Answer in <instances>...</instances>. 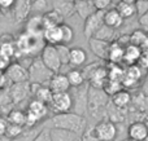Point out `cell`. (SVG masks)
I'll use <instances>...</instances> for the list:
<instances>
[{
  "mask_svg": "<svg viewBox=\"0 0 148 141\" xmlns=\"http://www.w3.org/2000/svg\"><path fill=\"white\" fill-rule=\"evenodd\" d=\"M144 123H146V126L148 127V113H147V117H146V122H144Z\"/></svg>",
  "mask_w": 148,
  "mask_h": 141,
  "instance_id": "cell-54",
  "label": "cell"
},
{
  "mask_svg": "<svg viewBox=\"0 0 148 141\" xmlns=\"http://www.w3.org/2000/svg\"><path fill=\"white\" fill-rule=\"evenodd\" d=\"M52 7H53L52 9L59 13L64 20L70 18L75 13V10H74V3H69L66 0H53V5Z\"/></svg>",
  "mask_w": 148,
  "mask_h": 141,
  "instance_id": "cell-19",
  "label": "cell"
},
{
  "mask_svg": "<svg viewBox=\"0 0 148 141\" xmlns=\"http://www.w3.org/2000/svg\"><path fill=\"white\" fill-rule=\"evenodd\" d=\"M74 10L83 21L87 17H90L92 13L96 12L92 1H90V0H78V1H75L74 3Z\"/></svg>",
  "mask_w": 148,
  "mask_h": 141,
  "instance_id": "cell-24",
  "label": "cell"
},
{
  "mask_svg": "<svg viewBox=\"0 0 148 141\" xmlns=\"http://www.w3.org/2000/svg\"><path fill=\"white\" fill-rule=\"evenodd\" d=\"M99 66H101L99 62H92V64H90L88 66L84 67L83 70H81V71H82V75H83V78H84V80H87V82H88L90 78L92 77V74H94L95 70H96Z\"/></svg>",
  "mask_w": 148,
  "mask_h": 141,
  "instance_id": "cell-43",
  "label": "cell"
},
{
  "mask_svg": "<svg viewBox=\"0 0 148 141\" xmlns=\"http://www.w3.org/2000/svg\"><path fill=\"white\" fill-rule=\"evenodd\" d=\"M142 78V71L140 67H138L136 65L133 66H127L126 69H123V75L121 79V84L123 87H135L138 84V82Z\"/></svg>",
  "mask_w": 148,
  "mask_h": 141,
  "instance_id": "cell-12",
  "label": "cell"
},
{
  "mask_svg": "<svg viewBox=\"0 0 148 141\" xmlns=\"http://www.w3.org/2000/svg\"><path fill=\"white\" fill-rule=\"evenodd\" d=\"M22 134H23V127L14 126V124H9V123H8L7 131H5V136H7L8 139L14 140V139H17V137H20Z\"/></svg>",
  "mask_w": 148,
  "mask_h": 141,
  "instance_id": "cell-42",
  "label": "cell"
},
{
  "mask_svg": "<svg viewBox=\"0 0 148 141\" xmlns=\"http://www.w3.org/2000/svg\"><path fill=\"white\" fill-rule=\"evenodd\" d=\"M0 117H1V110H0Z\"/></svg>",
  "mask_w": 148,
  "mask_h": 141,
  "instance_id": "cell-57",
  "label": "cell"
},
{
  "mask_svg": "<svg viewBox=\"0 0 148 141\" xmlns=\"http://www.w3.org/2000/svg\"><path fill=\"white\" fill-rule=\"evenodd\" d=\"M27 113H30L33 117H35L36 119H38L39 122L42 121L43 118H46L47 117V113H48V106L46 105V104L40 102V101L35 100L34 98L33 101H30L29 102V106H27Z\"/></svg>",
  "mask_w": 148,
  "mask_h": 141,
  "instance_id": "cell-23",
  "label": "cell"
},
{
  "mask_svg": "<svg viewBox=\"0 0 148 141\" xmlns=\"http://www.w3.org/2000/svg\"><path fill=\"white\" fill-rule=\"evenodd\" d=\"M0 56H4L7 58H12L16 56V44L13 43H3L0 44Z\"/></svg>",
  "mask_w": 148,
  "mask_h": 141,
  "instance_id": "cell-41",
  "label": "cell"
},
{
  "mask_svg": "<svg viewBox=\"0 0 148 141\" xmlns=\"http://www.w3.org/2000/svg\"><path fill=\"white\" fill-rule=\"evenodd\" d=\"M143 141H148V136H147V137H146V139H144Z\"/></svg>",
  "mask_w": 148,
  "mask_h": 141,
  "instance_id": "cell-56",
  "label": "cell"
},
{
  "mask_svg": "<svg viewBox=\"0 0 148 141\" xmlns=\"http://www.w3.org/2000/svg\"><path fill=\"white\" fill-rule=\"evenodd\" d=\"M121 87H122L121 82L108 79L107 82H105L104 87H103V91H104V93L108 96V97H109V96H113L114 93H117L118 91H121Z\"/></svg>",
  "mask_w": 148,
  "mask_h": 141,
  "instance_id": "cell-38",
  "label": "cell"
},
{
  "mask_svg": "<svg viewBox=\"0 0 148 141\" xmlns=\"http://www.w3.org/2000/svg\"><path fill=\"white\" fill-rule=\"evenodd\" d=\"M109 104V97L104 93L103 89L88 87V95H87V111L91 113L92 117L104 115L105 110Z\"/></svg>",
  "mask_w": 148,
  "mask_h": 141,
  "instance_id": "cell-3",
  "label": "cell"
},
{
  "mask_svg": "<svg viewBox=\"0 0 148 141\" xmlns=\"http://www.w3.org/2000/svg\"><path fill=\"white\" fill-rule=\"evenodd\" d=\"M33 141H51V136H49V129H42L38 135L33 139Z\"/></svg>",
  "mask_w": 148,
  "mask_h": 141,
  "instance_id": "cell-46",
  "label": "cell"
},
{
  "mask_svg": "<svg viewBox=\"0 0 148 141\" xmlns=\"http://www.w3.org/2000/svg\"><path fill=\"white\" fill-rule=\"evenodd\" d=\"M7 80L12 82V84L16 83H25L29 82V74H27V69L20 65L18 62H10V65L8 66V69L4 73Z\"/></svg>",
  "mask_w": 148,
  "mask_h": 141,
  "instance_id": "cell-10",
  "label": "cell"
},
{
  "mask_svg": "<svg viewBox=\"0 0 148 141\" xmlns=\"http://www.w3.org/2000/svg\"><path fill=\"white\" fill-rule=\"evenodd\" d=\"M48 3L47 0H33L31 1V12L38 16H43L46 12H48Z\"/></svg>",
  "mask_w": 148,
  "mask_h": 141,
  "instance_id": "cell-39",
  "label": "cell"
},
{
  "mask_svg": "<svg viewBox=\"0 0 148 141\" xmlns=\"http://www.w3.org/2000/svg\"><path fill=\"white\" fill-rule=\"evenodd\" d=\"M92 134L99 141H113L117 136V126L109 119H101L92 128Z\"/></svg>",
  "mask_w": 148,
  "mask_h": 141,
  "instance_id": "cell-5",
  "label": "cell"
},
{
  "mask_svg": "<svg viewBox=\"0 0 148 141\" xmlns=\"http://www.w3.org/2000/svg\"><path fill=\"white\" fill-rule=\"evenodd\" d=\"M123 48L125 47L118 41H112L109 45L107 61H109L112 65H120L121 62H123Z\"/></svg>",
  "mask_w": 148,
  "mask_h": 141,
  "instance_id": "cell-22",
  "label": "cell"
},
{
  "mask_svg": "<svg viewBox=\"0 0 148 141\" xmlns=\"http://www.w3.org/2000/svg\"><path fill=\"white\" fill-rule=\"evenodd\" d=\"M134 5H135V10L139 14V17L148 13V0H136Z\"/></svg>",
  "mask_w": 148,
  "mask_h": 141,
  "instance_id": "cell-44",
  "label": "cell"
},
{
  "mask_svg": "<svg viewBox=\"0 0 148 141\" xmlns=\"http://www.w3.org/2000/svg\"><path fill=\"white\" fill-rule=\"evenodd\" d=\"M94 38L99 39V40H103V41H107V43H112V40L114 39V28H110V27H108V26L103 25L101 27L96 31Z\"/></svg>",
  "mask_w": 148,
  "mask_h": 141,
  "instance_id": "cell-33",
  "label": "cell"
},
{
  "mask_svg": "<svg viewBox=\"0 0 148 141\" xmlns=\"http://www.w3.org/2000/svg\"><path fill=\"white\" fill-rule=\"evenodd\" d=\"M66 1H69V3H75V1H78V0H66Z\"/></svg>",
  "mask_w": 148,
  "mask_h": 141,
  "instance_id": "cell-55",
  "label": "cell"
},
{
  "mask_svg": "<svg viewBox=\"0 0 148 141\" xmlns=\"http://www.w3.org/2000/svg\"><path fill=\"white\" fill-rule=\"evenodd\" d=\"M51 110L55 114H64L72 111L73 101L72 96L69 92H62V93H53L52 95V100L48 104Z\"/></svg>",
  "mask_w": 148,
  "mask_h": 141,
  "instance_id": "cell-7",
  "label": "cell"
},
{
  "mask_svg": "<svg viewBox=\"0 0 148 141\" xmlns=\"http://www.w3.org/2000/svg\"><path fill=\"white\" fill-rule=\"evenodd\" d=\"M27 74H29V83L30 84L46 85V83H48L49 79L52 78L53 73L49 71L44 66L40 57H34L30 66L27 67Z\"/></svg>",
  "mask_w": 148,
  "mask_h": 141,
  "instance_id": "cell-4",
  "label": "cell"
},
{
  "mask_svg": "<svg viewBox=\"0 0 148 141\" xmlns=\"http://www.w3.org/2000/svg\"><path fill=\"white\" fill-rule=\"evenodd\" d=\"M104 12L105 10H96L95 13H92L90 17H87L86 20H84L83 34L87 39L94 38V35L96 34V31L104 25V22H103Z\"/></svg>",
  "mask_w": 148,
  "mask_h": 141,
  "instance_id": "cell-9",
  "label": "cell"
},
{
  "mask_svg": "<svg viewBox=\"0 0 148 141\" xmlns=\"http://www.w3.org/2000/svg\"><path fill=\"white\" fill-rule=\"evenodd\" d=\"M60 27V34H61V44H69L74 40V30L72 28V26L62 23L59 26Z\"/></svg>",
  "mask_w": 148,
  "mask_h": 141,
  "instance_id": "cell-35",
  "label": "cell"
},
{
  "mask_svg": "<svg viewBox=\"0 0 148 141\" xmlns=\"http://www.w3.org/2000/svg\"><path fill=\"white\" fill-rule=\"evenodd\" d=\"M122 3H126V4H135L136 0H121Z\"/></svg>",
  "mask_w": 148,
  "mask_h": 141,
  "instance_id": "cell-53",
  "label": "cell"
},
{
  "mask_svg": "<svg viewBox=\"0 0 148 141\" xmlns=\"http://www.w3.org/2000/svg\"><path fill=\"white\" fill-rule=\"evenodd\" d=\"M9 65H10L9 58H7V57H4V56H0V74H4Z\"/></svg>",
  "mask_w": 148,
  "mask_h": 141,
  "instance_id": "cell-47",
  "label": "cell"
},
{
  "mask_svg": "<svg viewBox=\"0 0 148 141\" xmlns=\"http://www.w3.org/2000/svg\"><path fill=\"white\" fill-rule=\"evenodd\" d=\"M110 101H112V105L114 106V108L120 109V110H123V109H126L131 104L133 97H131L130 92H127V91H125V89H121L112 96Z\"/></svg>",
  "mask_w": 148,
  "mask_h": 141,
  "instance_id": "cell-20",
  "label": "cell"
},
{
  "mask_svg": "<svg viewBox=\"0 0 148 141\" xmlns=\"http://www.w3.org/2000/svg\"><path fill=\"white\" fill-rule=\"evenodd\" d=\"M103 22L105 26L110 28H118L123 23V18L120 16V13L113 8V9H107L104 12V17H103Z\"/></svg>",
  "mask_w": 148,
  "mask_h": 141,
  "instance_id": "cell-26",
  "label": "cell"
},
{
  "mask_svg": "<svg viewBox=\"0 0 148 141\" xmlns=\"http://www.w3.org/2000/svg\"><path fill=\"white\" fill-rule=\"evenodd\" d=\"M65 77H66L70 88L81 87V85H83L84 82H86V80H84V78H83V75H82V71H81V70H78V69L70 70L68 74H65Z\"/></svg>",
  "mask_w": 148,
  "mask_h": 141,
  "instance_id": "cell-32",
  "label": "cell"
},
{
  "mask_svg": "<svg viewBox=\"0 0 148 141\" xmlns=\"http://www.w3.org/2000/svg\"><path fill=\"white\" fill-rule=\"evenodd\" d=\"M43 39L42 36L31 35V34L23 33L16 39V54H21V56H34V53L38 51L43 49Z\"/></svg>",
  "mask_w": 148,
  "mask_h": 141,
  "instance_id": "cell-2",
  "label": "cell"
},
{
  "mask_svg": "<svg viewBox=\"0 0 148 141\" xmlns=\"http://www.w3.org/2000/svg\"><path fill=\"white\" fill-rule=\"evenodd\" d=\"M52 128H60L73 132L75 135L84 134L87 128V119L82 115L74 114L72 111L64 114H55L51 119Z\"/></svg>",
  "mask_w": 148,
  "mask_h": 141,
  "instance_id": "cell-1",
  "label": "cell"
},
{
  "mask_svg": "<svg viewBox=\"0 0 148 141\" xmlns=\"http://www.w3.org/2000/svg\"><path fill=\"white\" fill-rule=\"evenodd\" d=\"M7 127H8V122L5 118L0 117V136H4L5 131H7Z\"/></svg>",
  "mask_w": 148,
  "mask_h": 141,
  "instance_id": "cell-50",
  "label": "cell"
},
{
  "mask_svg": "<svg viewBox=\"0 0 148 141\" xmlns=\"http://www.w3.org/2000/svg\"><path fill=\"white\" fill-rule=\"evenodd\" d=\"M9 96H10V101L12 104H20L23 100L29 97L31 95V89H30V83L25 82V83H16L12 84L9 88Z\"/></svg>",
  "mask_w": 148,
  "mask_h": 141,
  "instance_id": "cell-11",
  "label": "cell"
},
{
  "mask_svg": "<svg viewBox=\"0 0 148 141\" xmlns=\"http://www.w3.org/2000/svg\"><path fill=\"white\" fill-rule=\"evenodd\" d=\"M142 54V49L139 47L131 45V44H127V45L123 48V62L127 64L129 66H133V65H136L140 60Z\"/></svg>",
  "mask_w": 148,
  "mask_h": 141,
  "instance_id": "cell-18",
  "label": "cell"
},
{
  "mask_svg": "<svg viewBox=\"0 0 148 141\" xmlns=\"http://www.w3.org/2000/svg\"><path fill=\"white\" fill-rule=\"evenodd\" d=\"M40 60L44 64V66L53 74H57L62 66L59 60V56H57L56 49H55V45H47L46 44L40 51Z\"/></svg>",
  "mask_w": 148,
  "mask_h": 141,
  "instance_id": "cell-8",
  "label": "cell"
},
{
  "mask_svg": "<svg viewBox=\"0 0 148 141\" xmlns=\"http://www.w3.org/2000/svg\"><path fill=\"white\" fill-rule=\"evenodd\" d=\"M30 89H31V95L35 96V100L40 101V102L46 104L48 106V104L52 100V95L51 89L48 88V85H40V84H30Z\"/></svg>",
  "mask_w": 148,
  "mask_h": 141,
  "instance_id": "cell-17",
  "label": "cell"
},
{
  "mask_svg": "<svg viewBox=\"0 0 148 141\" xmlns=\"http://www.w3.org/2000/svg\"><path fill=\"white\" fill-rule=\"evenodd\" d=\"M48 88L52 93H62L70 91V85L68 83L65 74H59V73L52 75V78L48 82Z\"/></svg>",
  "mask_w": 148,
  "mask_h": 141,
  "instance_id": "cell-14",
  "label": "cell"
},
{
  "mask_svg": "<svg viewBox=\"0 0 148 141\" xmlns=\"http://www.w3.org/2000/svg\"><path fill=\"white\" fill-rule=\"evenodd\" d=\"M72 96L73 106H72V113L78 114V115L84 117L87 113V95H88V87L86 85H81V87L74 88V92H69Z\"/></svg>",
  "mask_w": 148,
  "mask_h": 141,
  "instance_id": "cell-6",
  "label": "cell"
},
{
  "mask_svg": "<svg viewBox=\"0 0 148 141\" xmlns=\"http://www.w3.org/2000/svg\"><path fill=\"white\" fill-rule=\"evenodd\" d=\"M114 9L120 13V16L123 18V20H125V18L133 17V16L136 13L135 5H134V4H126V3H122V1L118 3L117 7H116Z\"/></svg>",
  "mask_w": 148,
  "mask_h": 141,
  "instance_id": "cell-34",
  "label": "cell"
},
{
  "mask_svg": "<svg viewBox=\"0 0 148 141\" xmlns=\"http://www.w3.org/2000/svg\"><path fill=\"white\" fill-rule=\"evenodd\" d=\"M31 1L33 0H16L13 5V13H14V20L17 22L27 20L29 14L31 13Z\"/></svg>",
  "mask_w": 148,
  "mask_h": 141,
  "instance_id": "cell-15",
  "label": "cell"
},
{
  "mask_svg": "<svg viewBox=\"0 0 148 141\" xmlns=\"http://www.w3.org/2000/svg\"><path fill=\"white\" fill-rule=\"evenodd\" d=\"M51 141H77L78 135L60 128H49Z\"/></svg>",
  "mask_w": 148,
  "mask_h": 141,
  "instance_id": "cell-30",
  "label": "cell"
},
{
  "mask_svg": "<svg viewBox=\"0 0 148 141\" xmlns=\"http://www.w3.org/2000/svg\"><path fill=\"white\" fill-rule=\"evenodd\" d=\"M127 136L130 141H143L148 136V127L144 122H133L127 128Z\"/></svg>",
  "mask_w": 148,
  "mask_h": 141,
  "instance_id": "cell-13",
  "label": "cell"
},
{
  "mask_svg": "<svg viewBox=\"0 0 148 141\" xmlns=\"http://www.w3.org/2000/svg\"><path fill=\"white\" fill-rule=\"evenodd\" d=\"M108 80V71L105 66H99L95 73L92 74V77L90 78V85L92 88H99V89H103L105 82Z\"/></svg>",
  "mask_w": 148,
  "mask_h": 141,
  "instance_id": "cell-25",
  "label": "cell"
},
{
  "mask_svg": "<svg viewBox=\"0 0 148 141\" xmlns=\"http://www.w3.org/2000/svg\"><path fill=\"white\" fill-rule=\"evenodd\" d=\"M139 22H140L143 26H148V13H146V14H143V16H140V18H139Z\"/></svg>",
  "mask_w": 148,
  "mask_h": 141,
  "instance_id": "cell-51",
  "label": "cell"
},
{
  "mask_svg": "<svg viewBox=\"0 0 148 141\" xmlns=\"http://www.w3.org/2000/svg\"><path fill=\"white\" fill-rule=\"evenodd\" d=\"M55 49L57 52L59 60L61 62V65H68L69 64V56H70V48L66 44H57L55 45Z\"/></svg>",
  "mask_w": 148,
  "mask_h": 141,
  "instance_id": "cell-37",
  "label": "cell"
},
{
  "mask_svg": "<svg viewBox=\"0 0 148 141\" xmlns=\"http://www.w3.org/2000/svg\"><path fill=\"white\" fill-rule=\"evenodd\" d=\"M42 20H43V27L46 28H51V27H57V26L62 25L64 23V18L59 14L57 12H55L53 9L46 12L42 16Z\"/></svg>",
  "mask_w": 148,
  "mask_h": 141,
  "instance_id": "cell-27",
  "label": "cell"
},
{
  "mask_svg": "<svg viewBox=\"0 0 148 141\" xmlns=\"http://www.w3.org/2000/svg\"><path fill=\"white\" fill-rule=\"evenodd\" d=\"M108 71V79L109 80H117V82H121L123 75V69L120 66V65H112L110 64V67L107 69Z\"/></svg>",
  "mask_w": 148,
  "mask_h": 141,
  "instance_id": "cell-40",
  "label": "cell"
},
{
  "mask_svg": "<svg viewBox=\"0 0 148 141\" xmlns=\"http://www.w3.org/2000/svg\"><path fill=\"white\" fill-rule=\"evenodd\" d=\"M7 122L9 124H14V126H20V127H25V111L20 110V109H13L9 113L7 114Z\"/></svg>",
  "mask_w": 148,
  "mask_h": 141,
  "instance_id": "cell-31",
  "label": "cell"
},
{
  "mask_svg": "<svg viewBox=\"0 0 148 141\" xmlns=\"http://www.w3.org/2000/svg\"><path fill=\"white\" fill-rule=\"evenodd\" d=\"M82 141H99L95 137V135L92 134V129L91 131H84L83 136H82Z\"/></svg>",
  "mask_w": 148,
  "mask_h": 141,
  "instance_id": "cell-49",
  "label": "cell"
},
{
  "mask_svg": "<svg viewBox=\"0 0 148 141\" xmlns=\"http://www.w3.org/2000/svg\"><path fill=\"white\" fill-rule=\"evenodd\" d=\"M92 4L96 10H107L112 4V0H92Z\"/></svg>",
  "mask_w": 148,
  "mask_h": 141,
  "instance_id": "cell-45",
  "label": "cell"
},
{
  "mask_svg": "<svg viewBox=\"0 0 148 141\" xmlns=\"http://www.w3.org/2000/svg\"><path fill=\"white\" fill-rule=\"evenodd\" d=\"M42 39L47 45H57L61 44V34H60V27H51L46 28L42 34Z\"/></svg>",
  "mask_w": 148,
  "mask_h": 141,
  "instance_id": "cell-29",
  "label": "cell"
},
{
  "mask_svg": "<svg viewBox=\"0 0 148 141\" xmlns=\"http://www.w3.org/2000/svg\"><path fill=\"white\" fill-rule=\"evenodd\" d=\"M147 38H148L147 34L144 33L143 30H135L133 34H131V36H129V44L140 48V47L144 44V41L147 40Z\"/></svg>",
  "mask_w": 148,
  "mask_h": 141,
  "instance_id": "cell-36",
  "label": "cell"
},
{
  "mask_svg": "<svg viewBox=\"0 0 148 141\" xmlns=\"http://www.w3.org/2000/svg\"><path fill=\"white\" fill-rule=\"evenodd\" d=\"M88 43H90V48H91V51L94 52L95 56H97L100 60L107 61L110 43H107V41L99 40V39H95V38L88 39Z\"/></svg>",
  "mask_w": 148,
  "mask_h": 141,
  "instance_id": "cell-16",
  "label": "cell"
},
{
  "mask_svg": "<svg viewBox=\"0 0 148 141\" xmlns=\"http://www.w3.org/2000/svg\"><path fill=\"white\" fill-rule=\"evenodd\" d=\"M90 1H92V0H90Z\"/></svg>",
  "mask_w": 148,
  "mask_h": 141,
  "instance_id": "cell-58",
  "label": "cell"
},
{
  "mask_svg": "<svg viewBox=\"0 0 148 141\" xmlns=\"http://www.w3.org/2000/svg\"><path fill=\"white\" fill-rule=\"evenodd\" d=\"M14 1L16 0H0V9H10L14 5Z\"/></svg>",
  "mask_w": 148,
  "mask_h": 141,
  "instance_id": "cell-48",
  "label": "cell"
},
{
  "mask_svg": "<svg viewBox=\"0 0 148 141\" xmlns=\"http://www.w3.org/2000/svg\"><path fill=\"white\" fill-rule=\"evenodd\" d=\"M5 83H7V78L4 74H0V89L5 88Z\"/></svg>",
  "mask_w": 148,
  "mask_h": 141,
  "instance_id": "cell-52",
  "label": "cell"
},
{
  "mask_svg": "<svg viewBox=\"0 0 148 141\" xmlns=\"http://www.w3.org/2000/svg\"><path fill=\"white\" fill-rule=\"evenodd\" d=\"M43 31H44V27H43V20H42V16L34 14L33 17L29 18L27 23H26V27H25V33L31 34V35L42 36Z\"/></svg>",
  "mask_w": 148,
  "mask_h": 141,
  "instance_id": "cell-21",
  "label": "cell"
},
{
  "mask_svg": "<svg viewBox=\"0 0 148 141\" xmlns=\"http://www.w3.org/2000/svg\"><path fill=\"white\" fill-rule=\"evenodd\" d=\"M87 61V53L81 47H74L70 48V56H69V65L73 67H79L84 65Z\"/></svg>",
  "mask_w": 148,
  "mask_h": 141,
  "instance_id": "cell-28",
  "label": "cell"
}]
</instances>
